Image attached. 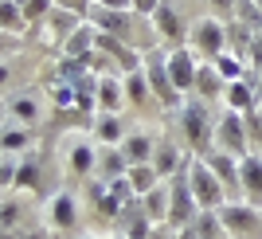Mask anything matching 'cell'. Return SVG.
<instances>
[{
	"mask_svg": "<svg viewBox=\"0 0 262 239\" xmlns=\"http://www.w3.org/2000/svg\"><path fill=\"white\" fill-rule=\"evenodd\" d=\"M192 196H196L204 208H215L219 204V176L208 173L204 165H196V169H192Z\"/></svg>",
	"mask_w": 262,
	"mask_h": 239,
	"instance_id": "6da1fadb",
	"label": "cell"
},
{
	"mask_svg": "<svg viewBox=\"0 0 262 239\" xmlns=\"http://www.w3.org/2000/svg\"><path fill=\"white\" fill-rule=\"evenodd\" d=\"M196 63L188 59V51H172L168 55V78H172V87L176 90H184V87H192L196 83Z\"/></svg>",
	"mask_w": 262,
	"mask_h": 239,
	"instance_id": "7a4b0ae2",
	"label": "cell"
},
{
	"mask_svg": "<svg viewBox=\"0 0 262 239\" xmlns=\"http://www.w3.org/2000/svg\"><path fill=\"white\" fill-rule=\"evenodd\" d=\"M219 142H223L227 153H243V149H247V126H243L235 114H227L223 126H219Z\"/></svg>",
	"mask_w": 262,
	"mask_h": 239,
	"instance_id": "3957f363",
	"label": "cell"
},
{
	"mask_svg": "<svg viewBox=\"0 0 262 239\" xmlns=\"http://www.w3.org/2000/svg\"><path fill=\"white\" fill-rule=\"evenodd\" d=\"M196 44L204 47L208 55H219V51H223V28H219L215 20H204V24H196Z\"/></svg>",
	"mask_w": 262,
	"mask_h": 239,
	"instance_id": "277c9868",
	"label": "cell"
},
{
	"mask_svg": "<svg viewBox=\"0 0 262 239\" xmlns=\"http://www.w3.org/2000/svg\"><path fill=\"white\" fill-rule=\"evenodd\" d=\"M188 137H192V145L196 149H204V130H208V114H204V106H188Z\"/></svg>",
	"mask_w": 262,
	"mask_h": 239,
	"instance_id": "5b68a950",
	"label": "cell"
},
{
	"mask_svg": "<svg viewBox=\"0 0 262 239\" xmlns=\"http://www.w3.org/2000/svg\"><path fill=\"white\" fill-rule=\"evenodd\" d=\"M243 181H247V188H251L254 204H262V161L258 157H247V161H243Z\"/></svg>",
	"mask_w": 262,
	"mask_h": 239,
	"instance_id": "8992f818",
	"label": "cell"
},
{
	"mask_svg": "<svg viewBox=\"0 0 262 239\" xmlns=\"http://www.w3.org/2000/svg\"><path fill=\"white\" fill-rule=\"evenodd\" d=\"M223 224L227 228H239V231H254V212H247V208H223Z\"/></svg>",
	"mask_w": 262,
	"mask_h": 239,
	"instance_id": "52a82bcc",
	"label": "cell"
},
{
	"mask_svg": "<svg viewBox=\"0 0 262 239\" xmlns=\"http://www.w3.org/2000/svg\"><path fill=\"white\" fill-rule=\"evenodd\" d=\"M153 181H157L153 165H133L129 169V185L137 188V192H153Z\"/></svg>",
	"mask_w": 262,
	"mask_h": 239,
	"instance_id": "ba28073f",
	"label": "cell"
},
{
	"mask_svg": "<svg viewBox=\"0 0 262 239\" xmlns=\"http://www.w3.org/2000/svg\"><path fill=\"white\" fill-rule=\"evenodd\" d=\"M98 98H102V106H106V110H118L121 106V87L114 83V78H102V83H98Z\"/></svg>",
	"mask_w": 262,
	"mask_h": 239,
	"instance_id": "9c48e42d",
	"label": "cell"
},
{
	"mask_svg": "<svg viewBox=\"0 0 262 239\" xmlns=\"http://www.w3.org/2000/svg\"><path fill=\"white\" fill-rule=\"evenodd\" d=\"M211 173H215L223 185H235V161H231L227 153H223V157H211Z\"/></svg>",
	"mask_w": 262,
	"mask_h": 239,
	"instance_id": "30bf717a",
	"label": "cell"
},
{
	"mask_svg": "<svg viewBox=\"0 0 262 239\" xmlns=\"http://www.w3.org/2000/svg\"><path fill=\"white\" fill-rule=\"evenodd\" d=\"M153 16H157V24H161V32L168 35V39H176V32H180V20H176V12H172V8H157Z\"/></svg>",
	"mask_w": 262,
	"mask_h": 239,
	"instance_id": "8fae6325",
	"label": "cell"
},
{
	"mask_svg": "<svg viewBox=\"0 0 262 239\" xmlns=\"http://www.w3.org/2000/svg\"><path fill=\"white\" fill-rule=\"evenodd\" d=\"M55 220H59L63 228L75 224V204H71V196H59V200H55Z\"/></svg>",
	"mask_w": 262,
	"mask_h": 239,
	"instance_id": "7c38bea8",
	"label": "cell"
},
{
	"mask_svg": "<svg viewBox=\"0 0 262 239\" xmlns=\"http://www.w3.org/2000/svg\"><path fill=\"white\" fill-rule=\"evenodd\" d=\"M227 98H231V106H235V110H251V94H247V87H243V83H231Z\"/></svg>",
	"mask_w": 262,
	"mask_h": 239,
	"instance_id": "4fadbf2b",
	"label": "cell"
},
{
	"mask_svg": "<svg viewBox=\"0 0 262 239\" xmlns=\"http://www.w3.org/2000/svg\"><path fill=\"white\" fill-rule=\"evenodd\" d=\"M125 157H129L133 165H141L145 157H149V142H145V137H133V142L125 145Z\"/></svg>",
	"mask_w": 262,
	"mask_h": 239,
	"instance_id": "5bb4252c",
	"label": "cell"
},
{
	"mask_svg": "<svg viewBox=\"0 0 262 239\" xmlns=\"http://www.w3.org/2000/svg\"><path fill=\"white\" fill-rule=\"evenodd\" d=\"M219 71H223V78H231V83H239V75H243L239 59H231V55H219Z\"/></svg>",
	"mask_w": 262,
	"mask_h": 239,
	"instance_id": "9a60e30c",
	"label": "cell"
},
{
	"mask_svg": "<svg viewBox=\"0 0 262 239\" xmlns=\"http://www.w3.org/2000/svg\"><path fill=\"white\" fill-rule=\"evenodd\" d=\"M125 90H129V98H133V102H145V94H149V87H145V78H141V75H129Z\"/></svg>",
	"mask_w": 262,
	"mask_h": 239,
	"instance_id": "2e32d148",
	"label": "cell"
},
{
	"mask_svg": "<svg viewBox=\"0 0 262 239\" xmlns=\"http://www.w3.org/2000/svg\"><path fill=\"white\" fill-rule=\"evenodd\" d=\"M176 161H180V157H176V149H161V153H157V165H153V169H157V173H172Z\"/></svg>",
	"mask_w": 262,
	"mask_h": 239,
	"instance_id": "e0dca14e",
	"label": "cell"
},
{
	"mask_svg": "<svg viewBox=\"0 0 262 239\" xmlns=\"http://www.w3.org/2000/svg\"><path fill=\"white\" fill-rule=\"evenodd\" d=\"M98 133H102V142H118V137H121V130H118V122H114V118H102Z\"/></svg>",
	"mask_w": 262,
	"mask_h": 239,
	"instance_id": "ac0fdd59",
	"label": "cell"
},
{
	"mask_svg": "<svg viewBox=\"0 0 262 239\" xmlns=\"http://www.w3.org/2000/svg\"><path fill=\"white\" fill-rule=\"evenodd\" d=\"M71 55H86L90 51V32H82V35H71V47H67Z\"/></svg>",
	"mask_w": 262,
	"mask_h": 239,
	"instance_id": "d6986e66",
	"label": "cell"
},
{
	"mask_svg": "<svg viewBox=\"0 0 262 239\" xmlns=\"http://www.w3.org/2000/svg\"><path fill=\"white\" fill-rule=\"evenodd\" d=\"M196 87L204 90V94H215L219 83H215V75H211V71H200V75H196Z\"/></svg>",
	"mask_w": 262,
	"mask_h": 239,
	"instance_id": "ffe728a7",
	"label": "cell"
},
{
	"mask_svg": "<svg viewBox=\"0 0 262 239\" xmlns=\"http://www.w3.org/2000/svg\"><path fill=\"white\" fill-rule=\"evenodd\" d=\"M102 165H106V173H110V176H118V173H125V169H121V165H125V161H121L118 153H110V149H106V157H102Z\"/></svg>",
	"mask_w": 262,
	"mask_h": 239,
	"instance_id": "44dd1931",
	"label": "cell"
},
{
	"mask_svg": "<svg viewBox=\"0 0 262 239\" xmlns=\"http://www.w3.org/2000/svg\"><path fill=\"white\" fill-rule=\"evenodd\" d=\"M196 235H200V239H215V220H211V216H200Z\"/></svg>",
	"mask_w": 262,
	"mask_h": 239,
	"instance_id": "7402d4cb",
	"label": "cell"
},
{
	"mask_svg": "<svg viewBox=\"0 0 262 239\" xmlns=\"http://www.w3.org/2000/svg\"><path fill=\"white\" fill-rule=\"evenodd\" d=\"M24 142H28V133H24V130H8V133H4V149H20Z\"/></svg>",
	"mask_w": 262,
	"mask_h": 239,
	"instance_id": "603a6c76",
	"label": "cell"
},
{
	"mask_svg": "<svg viewBox=\"0 0 262 239\" xmlns=\"http://www.w3.org/2000/svg\"><path fill=\"white\" fill-rule=\"evenodd\" d=\"M71 165H75L78 173H86V165H90V149H75V153H71Z\"/></svg>",
	"mask_w": 262,
	"mask_h": 239,
	"instance_id": "cb8c5ba5",
	"label": "cell"
},
{
	"mask_svg": "<svg viewBox=\"0 0 262 239\" xmlns=\"http://www.w3.org/2000/svg\"><path fill=\"white\" fill-rule=\"evenodd\" d=\"M12 24L20 28V16H16V4H12V0H4V28H12Z\"/></svg>",
	"mask_w": 262,
	"mask_h": 239,
	"instance_id": "d4e9b609",
	"label": "cell"
},
{
	"mask_svg": "<svg viewBox=\"0 0 262 239\" xmlns=\"http://www.w3.org/2000/svg\"><path fill=\"white\" fill-rule=\"evenodd\" d=\"M16 114H20V118H32V114H35L32 98H20V102H16Z\"/></svg>",
	"mask_w": 262,
	"mask_h": 239,
	"instance_id": "484cf974",
	"label": "cell"
},
{
	"mask_svg": "<svg viewBox=\"0 0 262 239\" xmlns=\"http://www.w3.org/2000/svg\"><path fill=\"white\" fill-rule=\"evenodd\" d=\"M98 24H102V28H114V32H121V28H125V24H121L114 12H110V16H98Z\"/></svg>",
	"mask_w": 262,
	"mask_h": 239,
	"instance_id": "4316f807",
	"label": "cell"
},
{
	"mask_svg": "<svg viewBox=\"0 0 262 239\" xmlns=\"http://www.w3.org/2000/svg\"><path fill=\"white\" fill-rule=\"evenodd\" d=\"M161 200H164V192H149V212H153V216H161Z\"/></svg>",
	"mask_w": 262,
	"mask_h": 239,
	"instance_id": "83f0119b",
	"label": "cell"
},
{
	"mask_svg": "<svg viewBox=\"0 0 262 239\" xmlns=\"http://www.w3.org/2000/svg\"><path fill=\"white\" fill-rule=\"evenodd\" d=\"M20 181H24V185H32V181H35V165H24V169H20Z\"/></svg>",
	"mask_w": 262,
	"mask_h": 239,
	"instance_id": "f1b7e54d",
	"label": "cell"
},
{
	"mask_svg": "<svg viewBox=\"0 0 262 239\" xmlns=\"http://www.w3.org/2000/svg\"><path fill=\"white\" fill-rule=\"evenodd\" d=\"M133 4H137V8H141V12H149V16H153V12H157V0H133Z\"/></svg>",
	"mask_w": 262,
	"mask_h": 239,
	"instance_id": "f546056e",
	"label": "cell"
},
{
	"mask_svg": "<svg viewBox=\"0 0 262 239\" xmlns=\"http://www.w3.org/2000/svg\"><path fill=\"white\" fill-rule=\"evenodd\" d=\"M28 16H43V0H32V4H28Z\"/></svg>",
	"mask_w": 262,
	"mask_h": 239,
	"instance_id": "4dcf8cb0",
	"label": "cell"
},
{
	"mask_svg": "<svg viewBox=\"0 0 262 239\" xmlns=\"http://www.w3.org/2000/svg\"><path fill=\"white\" fill-rule=\"evenodd\" d=\"M219 8H235V4H239V0H215Z\"/></svg>",
	"mask_w": 262,
	"mask_h": 239,
	"instance_id": "1f68e13d",
	"label": "cell"
}]
</instances>
